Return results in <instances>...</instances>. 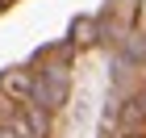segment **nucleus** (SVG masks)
I'll return each mask as SVG.
<instances>
[{"label": "nucleus", "mask_w": 146, "mask_h": 138, "mask_svg": "<svg viewBox=\"0 0 146 138\" xmlns=\"http://www.w3.org/2000/svg\"><path fill=\"white\" fill-rule=\"evenodd\" d=\"M0 92H9L13 101L29 105L34 92H38V71L34 67H9V71H0Z\"/></svg>", "instance_id": "f257e3e1"}, {"label": "nucleus", "mask_w": 146, "mask_h": 138, "mask_svg": "<svg viewBox=\"0 0 146 138\" xmlns=\"http://www.w3.org/2000/svg\"><path fill=\"white\" fill-rule=\"evenodd\" d=\"M0 138H17V134H13V130H4V126H0Z\"/></svg>", "instance_id": "f03ea898"}, {"label": "nucleus", "mask_w": 146, "mask_h": 138, "mask_svg": "<svg viewBox=\"0 0 146 138\" xmlns=\"http://www.w3.org/2000/svg\"><path fill=\"white\" fill-rule=\"evenodd\" d=\"M134 138H146V134H134Z\"/></svg>", "instance_id": "7ed1b4c3"}]
</instances>
